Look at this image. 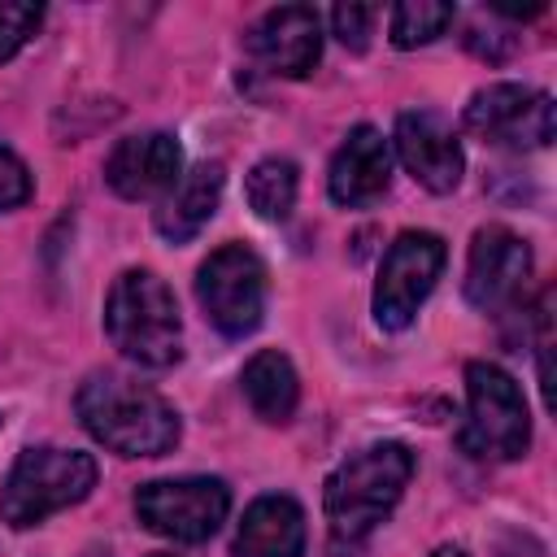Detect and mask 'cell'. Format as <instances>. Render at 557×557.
<instances>
[{
	"label": "cell",
	"instance_id": "cell-1",
	"mask_svg": "<svg viewBox=\"0 0 557 557\" xmlns=\"http://www.w3.org/2000/svg\"><path fill=\"white\" fill-rule=\"evenodd\" d=\"M74 413L83 431L117 457H165L183 435L178 409L161 392L113 370H96L78 383Z\"/></svg>",
	"mask_w": 557,
	"mask_h": 557
},
{
	"label": "cell",
	"instance_id": "cell-2",
	"mask_svg": "<svg viewBox=\"0 0 557 557\" xmlns=\"http://www.w3.org/2000/svg\"><path fill=\"white\" fill-rule=\"evenodd\" d=\"M413 479V453L396 440L348 453L322 483V513L335 548H357L400 505Z\"/></svg>",
	"mask_w": 557,
	"mask_h": 557
},
{
	"label": "cell",
	"instance_id": "cell-3",
	"mask_svg": "<svg viewBox=\"0 0 557 557\" xmlns=\"http://www.w3.org/2000/svg\"><path fill=\"white\" fill-rule=\"evenodd\" d=\"M104 335L139 370H170L183 357L178 300L152 270H122L104 296Z\"/></svg>",
	"mask_w": 557,
	"mask_h": 557
},
{
	"label": "cell",
	"instance_id": "cell-4",
	"mask_svg": "<svg viewBox=\"0 0 557 557\" xmlns=\"http://www.w3.org/2000/svg\"><path fill=\"white\" fill-rule=\"evenodd\" d=\"M96 474L100 470H96V457L91 453L52 448V444L22 448L17 461L9 466L4 483H0V518L13 531L39 527L52 513L87 500L91 487H96Z\"/></svg>",
	"mask_w": 557,
	"mask_h": 557
},
{
	"label": "cell",
	"instance_id": "cell-5",
	"mask_svg": "<svg viewBox=\"0 0 557 557\" xmlns=\"http://www.w3.org/2000/svg\"><path fill=\"white\" fill-rule=\"evenodd\" d=\"M461 448L483 461H518L531 448V413L518 379L496 361L466 366V426Z\"/></svg>",
	"mask_w": 557,
	"mask_h": 557
},
{
	"label": "cell",
	"instance_id": "cell-6",
	"mask_svg": "<svg viewBox=\"0 0 557 557\" xmlns=\"http://www.w3.org/2000/svg\"><path fill=\"white\" fill-rule=\"evenodd\" d=\"M265 265L244 244L213 248L196 270V300L209 326L226 339H244L265 318Z\"/></svg>",
	"mask_w": 557,
	"mask_h": 557
},
{
	"label": "cell",
	"instance_id": "cell-7",
	"mask_svg": "<svg viewBox=\"0 0 557 557\" xmlns=\"http://www.w3.org/2000/svg\"><path fill=\"white\" fill-rule=\"evenodd\" d=\"M231 513V487L213 474L152 479L135 492V518L174 544H205Z\"/></svg>",
	"mask_w": 557,
	"mask_h": 557
},
{
	"label": "cell",
	"instance_id": "cell-8",
	"mask_svg": "<svg viewBox=\"0 0 557 557\" xmlns=\"http://www.w3.org/2000/svg\"><path fill=\"white\" fill-rule=\"evenodd\" d=\"M444 261H448V248L435 231H400L387 252H383V265H379V283H374V322L383 331H405L422 300L435 292L440 274H444Z\"/></svg>",
	"mask_w": 557,
	"mask_h": 557
},
{
	"label": "cell",
	"instance_id": "cell-9",
	"mask_svg": "<svg viewBox=\"0 0 557 557\" xmlns=\"http://www.w3.org/2000/svg\"><path fill=\"white\" fill-rule=\"evenodd\" d=\"M466 131L496 148H548L557 131V104L527 83H487L461 113Z\"/></svg>",
	"mask_w": 557,
	"mask_h": 557
},
{
	"label": "cell",
	"instance_id": "cell-10",
	"mask_svg": "<svg viewBox=\"0 0 557 557\" xmlns=\"http://www.w3.org/2000/svg\"><path fill=\"white\" fill-rule=\"evenodd\" d=\"M527 278H531V244L500 222L479 226L466 252V278H461L466 300L483 313L509 309L522 300Z\"/></svg>",
	"mask_w": 557,
	"mask_h": 557
},
{
	"label": "cell",
	"instance_id": "cell-11",
	"mask_svg": "<svg viewBox=\"0 0 557 557\" xmlns=\"http://www.w3.org/2000/svg\"><path fill=\"white\" fill-rule=\"evenodd\" d=\"M244 48L274 78H309L313 65L322 61V17L313 4L265 9L248 26Z\"/></svg>",
	"mask_w": 557,
	"mask_h": 557
},
{
	"label": "cell",
	"instance_id": "cell-12",
	"mask_svg": "<svg viewBox=\"0 0 557 557\" xmlns=\"http://www.w3.org/2000/svg\"><path fill=\"white\" fill-rule=\"evenodd\" d=\"M396 157L409 170V178L435 196H448L466 174V152L457 131L435 109H405L396 117Z\"/></svg>",
	"mask_w": 557,
	"mask_h": 557
},
{
	"label": "cell",
	"instance_id": "cell-13",
	"mask_svg": "<svg viewBox=\"0 0 557 557\" xmlns=\"http://www.w3.org/2000/svg\"><path fill=\"white\" fill-rule=\"evenodd\" d=\"M178 178H183V148L170 131L126 135L104 157V183L122 200H157Z\"/></svg>",
	"mask_w": 557,
	"mask_h": 557
},
{
	"label": "cell",
	"instance_id": "cell-14",
	"mask_svg": "<svg viewBox=\"0 0 557 557\" xmlns=\"http://www.w3.org/2000/svg\"><path fill=\"white\" fill-rule=\"evenodd\" d=\"M392 187V144L370 122L352 126L331 157L326 191L339 209H366Z\"/></svg>",
	"mask_w": 557,
	"mask_h": 557
},
{
	"label": "cell",
	"instance_id": "cell-15",
	"mask_svg": "<svg viewBox=\"0 0 557 557\" xmlns=\"http://www.w3.org/2000/svg\"><path fill=\"white\" fill-rule=\"evenodd\" d=\"M305 544H309L305 509L283 492H265L244 509L231 553L235 557H305Z\"/></svg>",
	"mask_w": 557,
	"mask_h": 557
},
{
	"label": "cell",
	"instance_id": "cell-16",
	"mask_svg": "<svg viewBox=\"0 0 557 557\" xmlns=\"http://www.w3.org/2000/svg\"><path fill=\"white\" fill-rule=\"evenodd\" d=\"M222 187H226V170L222 161H200L191 165L165 196H161V209L152 213V226L165 244H187L196 239L209 218L218 213L222 205Z\"/></svg>",
	"mask_w": 557,
	"mask_h": 557
},
{
	"label": "cell",
	"instance_id": "cell-17",
	"mask_svg": "<svg viewBox=\"0 0 557 557\" xmlns=\"http://www.w3.org/2000/svg\"><path fill=\"white\" fill-rule=\"evenodd\" d=\"M239 392L248 400V409L270 422V426H283L296 405H300V379H296V366L278 352V348H261L244 361L239 370Z\"/></svg>",
	"mask_w": 557,
	"mask_h": 557
},
{
	"label": "cell",
	"instance_id": "cell-18",
	"mask_svg": "<svg viewBox=\"0 0 557 557\" xmlns=\"http://www.w3.org/2000/svg\"><path fill=\"white\" fill-rule=\"evenodd\" d=\"M300 170L292 157H261L244 178V200L261 222H283L296 209Z\"/></svg>",
	"mask_w": 557,
	"mask_h": 557
},
{
	"label": "cell",
	"instance_id": "cell-19",
	"mask_svg": "<svg viewBox=\"0 0 557 557\" xmlns=\"http://www.w3.org/2000/svg\"><path fill=\"white\" fill-rule=\"evenodd\" d=\"M453 22V4H435V0H400L387 13V35L396 48H418L431 44L448 30Z\"/></svg>",
	"mask_w": 557,
	"mask_h": 557
},
{
	"label": "cell",
	"instance_id": "cell-20",
	"mask_svg": "<svg viewBox=\"0 0 557 557\" xmlns=\"http://www.w3.org/2000/svg\"><path fill=\"white\" fill-rule=\"evenodd\" d=\"M379 13H383L379 4H335V9H331V35H335L348 52H366Z\"/></svg>",
	"mask_w": 557,
	"mask_h": 557
},
{
	"label": "cell",
	"instance_id": "cell-21",
	"mask_svg": "<svg viewBox=\"0 0 557 557\" xmlns=\"http://www.w3.org/2000/svg\"><path fill=\"white\" fill-rule=\"evenodd\" d=\"M39 22H44L39 4H0V61H13L30 44Z\"/></svg>",
	"mask_w": 557,
	"mask_h": 557
},
{
	"label": "cell",
	"instance_id": "cell-22",
	"mask_svg": "<svg viewBox=\"0 0 557 557\" xmlns=\"http://www.w3.org/2000/svg\"><path fill=\"white\" fill-rule=\"evenodd\" d=\"M30 191H35V183H30V170H26V161H22L17 152L0 148V213H9V209H22V205L30 200Z\"/></svg>",
	"mask_w": 557,
	"mask_h": 557
},
{
	"label": "cell",
	"instance_id": "cell-23",
	"mask_svg": "<svg viewBox=\"0 0 557 557\" xmlns=\"http://www.w3.org/2000/svg\"><path fill=\"white\" fill-rule=\"evenodd\" d=\"M431 557H470L461 544H440V548H431Z\"/></svg>",
	"mask_w": 557,
	"mask_h": 557
},
{
	"label": "cell",
	"instance_id": "cell-24",
	"mask_svg": "<svg viewBox=\"0 0 557 557\" xmlns=\"http://www.w3.org/2000/svg\"><path fill=\"white\" fill-rule=\"evenodd\" d=\"M152 557H174V553H152Z\"/></svg>",
	"mask_w": 557,
	"mask_h": 557
},
{
	"label": "cell",
	"instance_id": "cell-25",
	"mask_svg": "<svg viewBox=\"0 0 557 557\" xmlns=\"http://www.w3.org/2000/svg\"><path fill=\"white\" fill-rule=\"evenodd\" d=\"M0 426H4V418H0Z\"/></svg>",
	"mask_w": 557,
	"mask_h": 557
}]
</instances>
